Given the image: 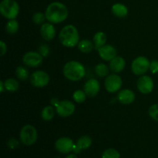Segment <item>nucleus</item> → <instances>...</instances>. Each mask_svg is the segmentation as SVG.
Instances as JSON below:
<instances>
[{
  "label": "nucleus",
  "instance_id": "nucleus-27",
  "mask_svg": "<svg viewBox=\"0 0 158 158\" xmlns=\"http://www.w3.org/2000/svg\"><path fill=\"white\" fill-rule=\"evenodd\" d=\"M73 98L74 101L77 103H82L86 100V94L84 91L80 90L77 89L73 94Z\"/></svg>",
  "mask_w": 158,
  "mask_h": 158
},
{
  "label": "nucleus",
  "instance_id": "nucleus-16",
  "mask_svg": "<svg viewBox=\"0 0 158 158\" xmlns=\"http://www.w3.org/2000/svg\"><path fill=\"white\" fill-rule=\"evenodd\" d=\"M40 33L42 37L46 41L52 40L56 35V29L51 23H43L41 26Z\"/></svg>",
  "mask_w": 158,
  "mask_h": 158
},
{
  "label": "nucleus",
  "instance_id": "nucleus-14",
  "mask_svg": "<svg viewBox=\"0 0 158 158\" xmlns=\"http://www.w3.org/2000/svg\"><path fill=\"white\" fill-rule=\"evenodd\" d=\"M99 56L105 61H110L117 56V50L111 45H104L97 49Z\"/></svg>",
  "mask_w": 158,
  "mask_h": 158
},
{
  "label": "nucleus",
  "instance_id": "nucleus-12",
  "mask_svg": "<svg viewBox=\"0 0 158 158\" xmlns=\"http://www.w3.org/2000/svg\"><path fill=\"white\" fill-rule=\"evenodd\" d=\"M154 81L149 76H142L137 80V87L138 90L143 94H151L154 89Z\"/></svg>",
  "mask_w": 158,
  "mask_h": 158
},
{
  "label": "nucleus",
  "instance_id": "nucleus-29",
  "mask_svg": "<svg viewBox=\"0 0 158 158\" xmlns=\"http://www.w3.org/2000/svg\"><path fill=\"white\" fill-rule=\"evenodd\" d=\"M149 116L155 121H158V103H155L151 106L148 110Z\"/></svg>",
  "mask_w": 158,
  "mask_h": 158
},
{
  "label": "nucleus",
  "instance_id": "nucleus-5",
  "mask_svg": "<svg viewBox=\"0 0 158 158\" xmlns=\"http://www.w3.org/2000/svg\"><path fill=\"white\" fill-rule=\"evenodd\" d=\"M20 140L23 144L30 146L35 143L38 137L36 129L30 124L25 125L20 131Z\"/></svg>",
  "mask_w": 158,
  "mask_h": 158
},
{
  "label": "nucleus",
  "instance_id": "nucleus-3",
  "mask_svg": "<svg viewBox=\"0 0 158 158\" xmlns=\"http://www.w3.org/2000/svg\"><path fill=\"white\" fill-rule=\"evenodd\" d=\"M60 43L66 47L72 48L78 45L80 35L77 28L73 25H67L61 29L59 35Z\"/></svg>",
  "mask_w": 158,
  "mask_h": 158
},
{
  "label": "nucleus",
  "instance_id": "nucleus-37",
  "mask_svg": "<svg viewBox=\"0 0 158 158\" xmlns=\"http://www.w3.org/2000/svg\"><path fill=\"white\" fill-rule=\"evenodd\" d=\"M66 158H77V157L75 154H69Z\"/></svg>",
  "mask_w": 158,
  "mask_h": 158
},
{
  "label": "nucleus",
  "instance_id": "nucleus-20",
  "mask_svg": "<svg viewBox=\"0 0 158 158\" xmlns=\"http://www.w3.org/2000/svg\"><path fill=\"white\" fill-rule=\"evenodd\" d=\"M94 46L92 42L89 40H83L79 42L78 49L83 53H89L94 49Z\"/></svg>",
  "mask_w": 158,
  "mask_h": 158
},
{
  "label": "nucleus",
  "instance_id": "nucleus-8",
  "mask_svg": "<svg viewBox=\"0 0 158 158\" xmlns=\"http://www.w3.org/2000/svg\"><path fill=\"white\" fill-rule=\"evenodd\" d=\"M122 83L123 81L120 76L117 74H111L105 80L104 86L107 92L114 94L121 88Z\"/></svg>",
  "mask_w": 158,
  "mask_h": 158
},
{
  "label": "nucleus",
  "instance_id": "nucleus-9",
  "mask_svg": "<svg viewBox=\"0 0 158 158\" xmlns=\"http://www.w3.org/2000/svg\"><path fill=\"white\" fill-rule=\"evenodd\" d=\"M43 56L37 52L30 51L23 56V62L26 66L29 67H38L43 63Z\"/></svg>",
  "mask_w": 158,
  "mask_h": 158
},
{
  "label": "nucleus",
  "instance_id": "nucleus-35",
  "mask_svg": "<svg viewBox=\"0 0 158 158\" xmlns=\"http://www.w3.org/2000/svg\"><path fill=\"white\" fill-rule=\"evenodd\" d=\"M60 100H59L58 99H56V98H52V100H51V103H52V106H56V107L58 106V104L60 103Z\"/></svg>",
  "mask_w": 158,
  "mask_h": 158
},
{
  "label": "nucleus",
  "instance_id": "nucleus-4",
  "mask_svg": "<svg viewBox=\"0 0 158 158\" xmlns=\"http://www.w3.org/2000/svg\"><path fill=\"white\" fill-rule=\"evenodd\" d=\"M0 12L8 19H15L19 12V6L15 0H2L0 3Z\"/></svg>",
  "mask_w": 158,
  "mask_h": 158
},
{
  "label": "nucleus",
  "instance_id": "nucleus-11",
  "mask_svg": "<svg viewBox=\"0 0 158 158\" xmlns=\"http://www.w3.org/2000/svg\"><path fill=\"white\" fill-rule=\"evenodd\" d=\"M75 148L73 141L69 137H60L56 141L55 148L62 154H68L73 151Z\"/></svg>",
  "mask_w": 158,
  "mask_h": 158
},
{
  "label": "nucleus",
  "instance_id": "nucleus-6",
  "mask_svg": "<svg viewBox=\"0 0 158 158\" xmlns=\"http://www.w3.org/2000/svg\"><path fill=\"white\" fill-rule=\"evenodd\" d=\"M150 63L147 57L138 56L134 59L131 64V69L132 72L137 76H142L146 73L150 69Z\"/></svg>",
  "mask_w": 158,
  "mask_h": 158
},
{
  "label": "nucleus",
  "instance_id": "nucleus-15",
  "mask_svg": "<svg viewBox=\"0 0 158 158\" xmlns=\"http://www.w3.org/2000/svg\"><path fill=\"white\" fill-rule=\"evenodd\" d=\"M117 98L122 104H131L135 100V94L131 89H122L119 92Z\"/></svg>",
  "mask_w": 158,
  "mask_h": 158
},
{
  "label": "nucleus",
  "instance_id": "nucleus-24",
  "mask_svg": "<svg viewBox=\"0 0 158 158\" xmlns=\"http://www.w3.org/2000/svg\"><path fill=\"white\" fill-rule=\"evenodd\" d=\"M19 23L17 20L15 19H10L6 26V30L10 35H13V34L16 33L19 30Z\"/></svg>",
  "mask_w": 158,
  "mask_h": 158
},
{
  "label": "nucleus",
  "instance_id": "nucleus-32",
  "mask_svg": "<svg viewBox=\"0 0 158 158\" xmlns=\"http://www.w3.org/2000/svg\"><path fill=\"white\" fill-rule=\"evenodd\" d=\"M150 70L152 73L155 74L158 73V60H152L150 63Z\"/></svg>",
  "mask_w": 158,
  "mask_h": 158
},
{
  "label": "nucleus",
  "instance_id": "nucleus-2",
  "mask_svg": "<svg viewBox=\"0 0 158 158\" xmlns=\"http://www.w3.org/2000/svg\"><path fill=\"white\" fill-rule=\"evenodd\" d=\"M63 74L70 81L77 82L85 77L86 69L81 63L72 60L66 63L63 66Z\"/></svg>",
  "mask_w": 158,
  "mask_h": 158
},
{
  "label": "nucleus",
  "instance_id": "nucleus-31",
  "mask_svg": "<svg viewBox=\"0 0 158 158\" xmlns=\"http://www.w3.org/2000/svg\"><path fill=\"white\" fill-rule=\"evenodd\" d=\"M40 53L43 56V57H46L49 53V47L46 44H42L40 46Z\"/></svg>",
  "mask_w": 158,
  "mask_h": 158
},
{
  "label": "nucleus",
  "instance_id": "nucleus-13",
  "mask_svg": "<svg viewBox=\"0 0 158 158\" xmlns=\"http://www.w3.org/2000/svg\"><path fill=\"white\" fill-rule=\"evenodd\" d=\"M100 83L96 79H89L86 82L83 86V91L89 97H94L98 94L100 91Z\"/></svg>",
  "mask_w": 158,
  "mask_h": 158
},
{
  "label": "nucleus",
  "instance_id": "nucleus-30",
  "mask_svg": "<svg viewBox=\"0 0 158 158\" xmlns=\"http://www.w3.org/2000/svg\"><path fill=\"white\" fill-rule=\"evenodd\" d=\"M46 19V15H44V14L40 12H37L32 16V21L34 22L35 24L40 25L43 24Z\"/></svg>",
  "mask_w": 158,
  "mask_h": 158
},
{
  "label": "nucleus",
  "instance_id": "nucleus-7",
  "mask_svg": "<svg viewBox=\"0 0 158 158\" xmlns=\"http://www.w3.org/2000/svg\"><path fill=\"white\" fill-rule=\"evenodd\" d=\"M49 76L45 71L38 70L31 75L30 83L35 87L42 88L47 86L49 83Z\"/></svg>",
  "mask_w": 158,
  "mask_h": 158
},
{
  "label": "nucleus",
  "instance_id": "nucleus-22",
  "mask_svg": "<svg viewBox=\"0 0 158 158\" xmlns=\"http://www.w3.org/2000/svg\"><path fill=\"white\" fill-rule=\"evenodd\" d=\"M4 84L6 90L9 91V92L10 93L15 92V91L18 90L19 87V82L12 78L7 79V80L4 82Z\"/></svg>",
  "mask_w": 158,
  "mask_h": 158
},
{
  "label": "nucleus",
  "instance_id": "nucleus-33",
  "mask_svg": "<svg viewBox=\"0 0 158 158\" xmlns=\"http://www.w3.org/2000/svg\"><path fill=\"white\" fill-rule=\"evenodd\" d=\"M0 47H1V56H3L7 52V46L2 40L0 41Z\"/></svg>",
  "mask_w": 158,
  "mask_h": 158
},
{
  "label": "nucleus",
  "instance_id": "nucleus-25",
  "mask_svg": "<svg viewBox=\"0 0 158 158\" xmlns=\"http://www.w3.org/2000/svg\"><path fill=\"white\" fill-rule=\"evenodd\" d=\"M15 75L17 78L19 79L20 80H26L29 79V73L26 67L23 66H19L15 69Z\"/></svg>",
  "mask_w": 158,
  "mask_h": 158
},
{
  "label": "nucleus",
  "instance_id": "nucleus-36",
  "mask_svg": "<svg viewBox=\"0 0 158 158\" xmlns=\"http://www.w3.org/2000/svg\"><path fill=\"white\" fill-rule=\"evenodd\" d=\"M5 89H6V87H5L4 82L0 81V92L3 93V92H4Z\"/></svg>",
  "mask_w": 158,
  "mask_h": 158
},
{
  "label": "nucleus",
  "instance_id": "nucleus-19",
  "mask_svg": "<svg viewBox=\"0 0 158 158\" xmlns=\"http://www.w3.org/2000/svg\"><path fill=\"white\" fill-rule=\"evenodd\" d=\"M106 42V35L103 32H98L94 35V46L97 49L102 47L105 45Z\"/></svg>",
  "mask_w": 158,
  "mask_h": 158
},
{
  "label": "nucleus",
  "instance_id": "nucleus-21",
  "mask_svg": "<svg viewBox=\"0 0 158 158\" xmlns=\"http://www.w3.org/2000/svg\"><path fill=\"white\" fill-rule=\"evenodd\" d=\"M92 139L89 136H82L77 140V146L80 150H86L92 145Z\"/></svg>",
  "mask_w": 158,
  "mask_h": 158
},
{
  "label": "nucleus",
  "instance_id": "nucleus-34",
  "mask_svg": "<svg viewBox=\"0 0 158 158\" xmlns=\"http://www.w3.org/2000/svg\"><path fill=\"white\" fill-rule=\"evenodd\" d=\"M18 144H19L18 141L14 138L10 139V140H9V142H8V146H9L10 148H12V149L16 148V147L18 146Z\"/></svg>",
  "mask_w": 158,
  "mask_h": 158
},
{
  "label": "nucleus",
  "instance_id": "nucleus-23",
  "mask_svg": "<svg viewBox=\"0 0 158 158\" xmlns=\"http://www.w3.org/2000/svg\"><path fill=\"white\" fill-rule=\"evenodd\" d=\"M55 111H54L53 107L52 106H47L43 108L41 112V117L43 120L46 121H49L54 117Z\"/></svg>",
  "mask_w": 158,
  "mask_h": 158
},
{
  "label": "nucleus",
  "instance_id": "nucleus-1",
  "mask_svg": "<svg viewBox=\"0 0 158 158\" xmlns=\"http://www.w3.org/2000/svg\"><path fill=\"white\" fill-rule=\"evenodd\" d=\"M46 18L50 23L58 24L67 19L69 12L64 4L59 2H52L48 6L46 10Z\"/></svg>",
  "mask_w": 158,
  "mask_h": 158
},
{
  "label": "nucleus",
  "instance_id": "nucleus-18",
  "mask_svg": "<svg viewBox=\"0 0 158 158\" xmlns=\"http://www.w3.org/2000/svg\"><path fill=\"white\" fill-rule=\"evenodd\" d=\"M112 12L118 18H123L128 13V9L126 6L121 3H116L112 6Z\"/></svg>",
  "mask_w": 158,
  "mask_h": 158
},
{
  "label": "nucleus",
  "instance_id": "nucleus-17",
  "mask_svg": "<svg viewBox=\"0 0 158 158\" xmlns=\"http://www.w3.org/2000/svg\"><path fill=\"white\" fill-rule=\"evenodd\" d=\"M125 66H126L125 60L121 56L114 57L110 62V69L112 72L115 73L122 72L125 68Z\"/></svg>",
  "mask_w": 158,
  "mask_h": 158
},
{
  "label": "nucleus",
  "instance_id": "nucleus-28",
  "mask_svg": "<svg viewBox=\"0 0 158 158\" xmlns=\"http://www.w3.org/2000/svg\"><path fill=\"white\" fill-rule=\"evenodd\" d=\"M120 153L114 148H109L102 154V158H120Z\"/></svg>",
  "mask_w": 158,
  "mask_h": 158
},
{
  "label": "nucleus",
  "instance_id": "nucleus-26",
  "mask_svg": "<svg viewBox=\"0 0 158 158\" xmlns=\"http://www.w3.org/2000/svg\"><path fill=\"white\" fill-rule=\"evenodd\" d=\"M95 73L98 77H104L109 73V68L104 63H99L96 66Z\"/></svg>",
  "mask_w": 158,
  "mask_h": 158
},
{
  "label": "nucleus",
  "instance_id": "nucleus-10",
  "mask_svg": "<svg viewBox=\"0 0 158 158\" xmlns=\"http://www.w3.org/2000/svg\"><path fill=\"white\" fill-rule=\"evenodd\" d=\"M75 105L69 100H63L60 101L58 106L56 107L57 114L61 117H68L73 115L75 111Z\"/></svg>",
  "mask_w": 158,
  "mask_h": 158
}]
</instances>
